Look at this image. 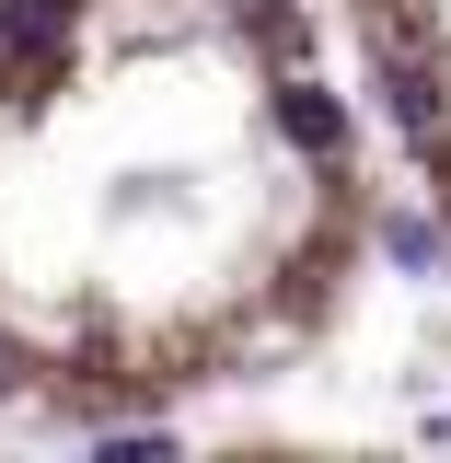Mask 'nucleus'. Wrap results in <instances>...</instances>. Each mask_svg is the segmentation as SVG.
<instances>
[{"label": "nucleus", "mask_w": 451, "mask_h": 463, "mask_svg": "<svg viewBox=\"0 0 451 463\" xmlns=\"http://www.w3.org/2000/svg\"><path fill=\"white\" fill-rule=\"evenodd\" d=\"M382 174L313 0H0V405L139 429L301 371Z\"/></svg>", "instance_id": "obj_1"}, {"label": "nucleus", "mask_w": 451, "mask_h": 463, "mask_svg": "<svg viewBox=\"0 0 451 463\" xmlns=\"http://www.w3.org/2000/svg\"><path fill=\"white\" fill-rule=\"evenodd\" d=\"M336 35L359 58V93L394 128L417 197L451 232V0H336Z\"/></svg>", "instance_id": "obj_2"}]
</instances>
